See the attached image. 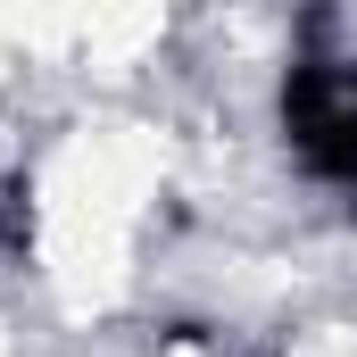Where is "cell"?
Wrapping results in <instances>:
<instances>
[{
  "label": "cell",
  "instance_id": "6da1fadb",
  "mask_svg": "<svg viewBox=\"0 0 357 357\" xmlns=\"http://www.w3.org/2000/svg\"><path fill=\"white\" fill-rule=\"evenodd\" d=\"M274 142L299 183L357 199V50H333L316 33L291 42L274 75Z\"/></svg>",
  "mask_w": 357,
  "mask_h": 357
},
{
  "label": "cell",
  "instance_id": "7a4b0ae2",
  "mask_svg": "<svg viewBox=\"0 0 357 357\" xmlns=\"http://www.w3.org/2000/svg\"><path fill=\"white\" fill-rule=\"evenodd\" d=\"M0 250H8V258L33 250V199H17V191L0 199Z\"/></svg>",
  "mask_w": 357,
  "mask_h": 357
}]
</instances>
